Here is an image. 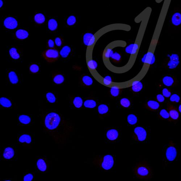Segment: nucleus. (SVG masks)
<instances>
[{
    "mask_svg": "<svg viewBox=\"0 0 181 181\" xmlns=\"http://www.w3.org/2000/svg\"><path fill=\"white\" fill-rule=\"evenodd\" d=\"M159 117L163 120H167L170 118L169 112L165 109H162L159 113Z\"/></svg>",
    "mask_w": 181,
    "mask_h": 181,
    "instance_id": "nucleus-35",
    "label": "nucleus"
},
{
    "mask_svg": "<svg viewBox=\"0 0 181 181\" xmlns=\"http://www.w3.org/2000/svg\"><path fill=\"white\" fill-rule=\"evenodd\" d=\"M34 175L31 174H28L24 176V181H31L33 179Z\"/></svg>",
    "mask_w": 181,
    "mask_h": 181,
    "instance_id": "nucleus-46",
    "label": "nucleus"
},
{
    "mask_svg": "<svg viewBox=\"0 0 181 181\" xmlns=\"http://www.w3.org/2000/svg\"><path fill=\"white\" fill-rule=\"evenodd\" d=\"M48 47L49 48H55V45L54 41L52 40H49L48 42Z\"/></svg>",
    "mask_w": 181,
    "mask_h": 181,
    "instance_id": "nucleus-48",
    "label": "nucleus"
},
{
    "mask_svg": "<svg viewBox=\"0 0 181 181\" xmlns=\"http://www.w3.org/2000/svg\"><path fill=\"white\" fill-rule=\"evenodd\" d=\"M45 20V16L42 14H37L34 16V20L37 23L42 24Z\"/></svg>",
    "mask_w": 181,
    "mask_h": 181,
    "instance_id": "nucleus-38",
    "label": "nucleus"
},
{
    "mask_svg": "<svg viewBox=\"0 0 181 181\" xmlns=\"http://www.w3.org/2000/svg\"><path fill=\"white\" fill-rule=\"evenodd\" d=\"M44 130L57 143H64L73 131V127L58 113L50 112L41 115Z\"/></svg>",
    "mask_w": 181,
    "mask_h": 181,
    "instance_id": "nucleus-1",
    "label": "nucleus"
},
{
    "mask_svg": "<svg viewBox=\"0 0 181 181\" xmlns=\"http://www.w3.org/2000/svg\"><path fill=\"white\" fill-rule=\"evenodd\" d=\"M9 54L12 58L14 59H18L20 58V55L18 52L17 49L12 48L9 50Z\"/></svg>",
    "mask_w": 181,
    "mask_h": 181,
    "instance_id": "nucleus-31",
    "label": "nucleus"
},
{
    "mask_svg": "<svg viewBox=\"0 0 181 181\" xmlns=\"http://www.w3.org/2000/svg\"><path fill=\"white\" fill-rule=\"evenodd\" d=\"M180 63L179 55L178 53H172L168 55L164 59L163 67L166 69L174 70L178 68Z\"/></svg>",
    "mask_w": 181,
    "mask_h": 181,
    "instance_id": "nucleus-6",
    "label": "nucleus"
},
{
    "mask_svg": "<svg viewBox=\"0 0 181 181\" xmlns=\"http://www.w3.org/2000/svg\"><path fill=\"white\" fill-rule=\"evenodd\" d=\"M164 85L168 87H174L178 85L179 81L176 76L172 75H166L162 79Z\"/></svg>",
    "mask_w": 181,
    "mask_h": 181,
    "instance_id": "nucleus-11",
    "label": "nucleus"
},
{
    "mask_svg": "<svg viewBox=\"0 0 181 181\" xmlns=\"http://www.w3.org/2000/svg\"><path fill=\"white\" fill-rule=\"evenodd\" d=\"M73 103L76 108H81L82 106V105H83V101L80 97H76L74 99Z\"/></svg>",
    "mask_w": 181,
    "mask_h": 181,
    "instance_id": "nucleus-33",
    "label": "nucleus"
},
{
    "mask_svg": "<svg viewBox=\"0 0 181 181\" xmlns=\"http://www.w3.org/2000/svg\"><path fill=\"white\" fill-rule=\"evenodd\" d=\"M133 171L136 176L140 179L149 180L153 176L151 168L146 161H142L138 163Z\"/></svg>",
    "mask_w": 181,
    "mask_h": 181,
    "instance_id": "nucleus-4",
    "label": "nucleus"
},
{
    "mask_svg": "<svg viewBox=\"0 0 181 181\" xmlns=\"http://www.w3.org/2000/svg\"><path fill=\"white\" fill-rule=\"evenodd\" d=\"M4 26L6 28L13 30L18 26V22L15 18L8 17L6 18L4 22Z\"/></svg>",
    "mask_w": 181,
    "mask_h": 181,
    "instance_id": "nucleus-14",
    "label": "nucleus"
},
{
    "mask_svg": "<svg viewBox=\"0 0 181 181\" xmlns=\"http://www.w3.org/2000/svg\"><path fill=\"white\" fill-rule=\"evenodd\" d=\"M47 100L49 102L53 103L56 101V98L54 94L51 92H49L46 94Z\"/></svg>",
    "mask_w": 181,
    "mask_h": 181,
    "instance_id": "nucleus-41",
    "label": "nucleus"
},
{
    "mask_svg": "<svg viewBox=\"0 0 181 181\" xmlns=\"http://www.w3.org/2000/svg\"><path fill=\"white\" fill-rule=\"evenodd\" d=\"M55 44L57 46L60 47L62 44V40L59 38H55Z\"/></svg>",
    "mask_w": 181,
    "mask_h": 181,
    "instance_id": "nucleus-47",
    "label": "nucleus"
},
{
    "mask_svg": "<svg viewBox=\"0 0 181 181\" xmlns=\"http://www.w3.org/2000/svg\"><path fill=\"white\" fill-rule=\"evenodd\" d=\"M119 132L115 129H111L107 132V137L111 141H115L118 138Z\"/></svg>",
    "mask_w": 181,
    "mask_h": 181,
    "instance_id": "nucleus-18",
    "label": "nucleus"
},
{
    "mask_svg": "<svg viewBox=\"0 0 181 181\" xmlns=\"http://www.w3.org/2000/svg\"><path fill=\"white\" fill-rule=\"evenodd\" d=\"M133 136L135 141L139 142H143L147 139V133L144 128L138 127L134 129Z\"/></svg>",
    "mask_w": 181,
    "mask_h": 181,
    "instance_id": "nucleus-9",
    "label": "nucleus"
},
{
    "mask_svg": "<svg viewBox=\"0 0 181 181\" xmlns=\"http://www.w3.org/2000/svg\"><path fill=\"white\" fill-rule=\"evenodd\" d=\"M18 120L21 124L28 125L31 122V119L29 116L26 115H21L18 117Z\"/></svg>",
    "mask_w": 181,
    "mask_h": 181,
    "instance_id": "nucleus-24",
    "label": "nucleus"
},
{
    "mask_svg": "<svg viewBox=\"0 0 181 181\" xmlns=\"http://www.w3.org/2000/svg\"><path fill=\"white\" fill-rule=\"evenodd\" d=\"M127 120L129 124L131 125H134L137 123L138 119L137 117L135 115L130 114L127 116Z\"/></svg>",
    "mask_w": 181,
    "mask_h": 181,
    "instance_id": "nucleus-37",
    "label": "nucleus"
},
{
    "mask_svg": "<svg viewBox=\"0 0 181 181\" xmlns=\"http://www.w3.org/2000/svg\"><path fill=\"white\" fill-rule=\"evenodd\" d=\"M122 88H111L110 93L113 97L116 98L120 96L122 92Z\"/></svg>",
    "mask_w": 181,
    "mask_h": 181,
    "instance_id": "nucleus-28",
    "label": "nucleus"
},
{
    "mask_svg": "<svg viewBox=\"0 0 181 181\" xmlns=\"http://www.w3.org/2000/svg\"><path fill=\"white\" fill-rule=\"evenodd\" d=\"M110 57L113 62L116 63H120L122 61V56L120 53L118 52L113 53L111 51Z\"/></svg>",
    "mask_w": 181,
    "mask_h": 181,
    "instance_id": "nucleus-21",
    "label": "nucleus"
},
{
    "mask_svg": "<svg viewBox=\"0 0 181 181\" xmlns=\"http://www.w3.org/2000/svg\"><path fill=\"white\" fill-rule=\"evenodd\" d=\"M94 34L91 32H88L86 33L83 36V42L84 44L88 46Z\"/></svg>",
    "mask_w": 181,
    "mask_h": 181,
    "instance_id": "nucleus-27",
    "label": "nucleus"
},
{
    "mask_svg": "<svg viewBox=\"0 0 181 181\" xmlns=\"http://www.w3.org/2000/svg\"><path fill=\"white\" fill-rule=\"evenodd\" d=\"M143 84L141 81L136 82L130 87V89L133 93H138L143 90Z\"/></svg>",
    "mask_w": 181,
    "mask_h": 181,
    "instance_id": "nucleus-20",
    "label": "nucleus"
},
{
    "mask_svg": "<svg viewBox=\"0 0 181 181\" xmlns=\"http://www.w3.org/2000/svg\"><path fill=\"white\" fill-rule=\"evenodd\" d=\"M97 103L95 100L93 99H87L85 101L84 105L86 108H94L96 106Z\"/></svg>",
    "mask_w": 181,
    "mask_h": 181,
    "instance_id": "nucleus-32",
    "label": "nucleus"
},
{
    "mask_svg": "<svg viewBox=\"0 0 181 181\" xmlns=\"http://www.w3.org/2000/svg\"><path fill=\"white\" fill-rule=\"evenodd\" d=\"M165 97H164L162 94H158L157 96H156V100H157V102H163L164 101H165Z\"/></svg>",
    "mask_w": 181,
    "mask_h": 181,
    "instance_id": "nucleus-45",
    "label": "nucleus"
},
{
    "mask_svg": "<svg viewBox=\"0 0 181 181\" xmlns=\"http://www.w3.org/2000/svg\"><path fill=\"white\" fill-rule=\"evenodd\" d=\"M16 36L19 39L24 40L28 38L29 34L26 30H19L16 32Z\"/></svg>",
    "mask_w": 181,
    "mask_h": 181,
    "instance_id": "nucleus-23",
    "label": "nucleus"
},
{
    "mask_svg": "<svg viewBox=\"0 0 181 181\" xmlns=\"http://www.w3.org/2000/svg\"><path fill=\"white\" fill-rule=\"evenodd\" d=\"M109 111V107L106 104H101L98 107V112L100 115H105L107 114Z\"/></svg>",
    "mask_w": 181,
    "mask_h": 181,
    "instance_id": "nucleus-26",
    "label": "nucleus"
},
{
    "mask_svg": "<svg viewBox=\"0 0 181 181\" xmlns=\"http://www.w3.org/2000/svg\"><path fill=\"white\" fill-rule=\"evenodd\" d=\"M151 12V8L148 7L135 18V22L136 23H139L141 22L135 38V42L134 43L132 53L129 58L128 62L124 66L118 67L114 66V65L111 68V71L113 73L122 74L127 72L130 70L134 65L146 30H147Z\"/></svg>",
    "mask_w": 181,
    "mask_h": 181,
    "instance_id": "nucleus-2",
    "label": "nucleus"
},
{
    "mask_svg": "<svg viewBox=\"0 0 181 181\" xmlns=\"http://www.w3.org/2000/svg\"><path fill=\"white\" fill-rule=\"evenodd\" d=\"M170 102L173 103H178L181 102L180 96L178 94H174L170 96Z\"/></svg>",
    "mask_w": 181,
    "mask_h": 181,
    "instance_id": "nucleus-39",
    "label": "nucleus"
},
{
    "mask_svg": "<svg viewBox=\"0 0 181 181\" xmlns=\"http://www.w3.org/2000/svg\"><path fill=\"white\" fill-rule=\"evenodd\" d=\"M0 104L5 108H10L12 105V103L8 98L2 97L0 98Z\"/></svg>",
    "mask_w": 181,
    "mask_h": 181,
    "instance_id": "nucleus-29",
    "label": "nucleus"
},
{
    "mask_svg": "<svg viewBox=\"0 0 181 181\" xmlns=\"http://www.w3.org/2000/svg\"><path fill=\"white\" fill-rule=\"evenodd\" d=\"M81 83L84 87H90L93 85V80L90 76L85 75L82 76Z\"/></svg>",
    "mask_w": 181,
    "mask_h": 181,
    "instance_id": "nucleus-16",
    "label": "nucleus"
},
{
    "mask_svg": "<svg viewBox=\"0 0 181 181\" xmlns=\"http://www.w3.org/2000/svg\"><path fill=\"white\" fill-rule=\"evenodd\" d=\"M71 51V48L68 46H65L60 51V54L64 58L68 56Z\"/></svg>",
    "mask_w": 181,
    "mask_h": 181,
    "instance_id": "nucleus-30",
    "label": "nucleus"
},
{
    "mask_svg": "<svg viewBox=\"0 0 181 181\" xmlns=\"http://www.w3.org/2000/svg\"><path fill=\"white\" fill-rule=\"evenodd\" d=\"M37 166L40 171L44 172L46 171L47 168V164L44 159H39L37 161Z\"/></svg>",
    "mask_w": 181,
    "mask_h": 181,
    "instance_id": "nucleus-22",
    "label": "nucleus"
},
{
    "mask_svg": "<svg viewBox=\"0 0 181 181\" xmlns=\"http://www.w3.org/2000/svg\"><path fill=\"white\" fill-rule=\"evenodd\" d=\"M179 111L181 113V104L179 107Z\"/></svg>",
    "mask_w": 181,
    "mask_h": 181,
    "instance_id": "nucleus-49",
    "label": "nucleus"
},
{
    "mask_svg": "<svg viewBox=\"0 0 181 181\" xmlns=\"http://www.w3.org/2000/svg\"><path fill=\"white\" fill-rule=\"evenodd\" d=\"M42 56L48 62H55L58 59L59 57V51L55 48H51L44 51Z\"/></svg>",
    "mask_w": 181,
    "mask_h": 181,
    "instance_id": "nucleus-7",
    "label": "nucleus"
},
{
    "mask_svg": "<svg viewBox=\"0 0 181 181\" xmlns=\"http://www.w3.org/2000/svg\"><path fill=\"white\" fill-rule=\"evenodd\" d=\"M0 2H1V5H0V7L1 8L3 6V1H2V0H0Z\"/></svg>",
    "mask_w": 181,
    "mask_h": 181,
    "instance_id": "nucleus-50",
    "label": "nucleus"
},
{
    "mask_svg": "<svg viewBox=\"0 0 181 181\" xmlns=\"http://www.w3.org/2000/svg\"><path fill=\"white\" fill-rule=\"evenodd\" d=\"M145 107L148 110L155 112L159 110L160 104L156 101L151 100L146 103Z\"/></svg>",
    "mask_w": 181,
    "mask_h": 181,
    "instance_id": "nucleus-13",
    "label": "nucleus"
},
{
    "mask_svg": "<svg viewBox=\"0 0 181 181\" xmlns=\"http://www.w3.org/2000/svg\"><path fill=\"white\" fill-rule=\"evenodd\" d=\"M167 110L170 115V118L168 120L170 121H175L178 120L179 117V113L178 109L172 105L168 103Z\"/></svg>",
    "mask_w": 181,
    "mask_h": 181,
    "instance_id": "nucleus-12",
    "label": "nucleus"
},
{
    "mask_svg": "<svg viewBox=\"0 0 181 181\" xmlns=\"http://www.w3.org/2000/svg\"><path fill=\"white\" fill-rule=\"evenodd\" d=\"M52 78L53 81L58 85L63 83L64 81V77L63 76L57 71L53 72L52 73Z\"/></svg>",
    "mask_w": 181,
    "mask_h": 181,
    "instance_id": "nucleus-15",
    "label": "nucleus"
},
{
    "mask_svg": "<svg viewBox=\"0 0 181 181\" xmlns=\"http://www.w3.org/2000/svg\"><path fill=\"white\" fill-rule=\"evenodd\" d=\"M121 106L124 108H128L131 106L130 100L127 98H123L120 101Z\"/></svg>",
    "mask_w": 181,
    "mask_h": 181,
    "instance_id": "nucleus-34",
    "label": "nucleus"
},
{
    "mask_svg": "<svg viewBox=\"0 0 181 181\" xmlns=\"http://www.w3.org/2000/svg\"><path fill=\"white\" fill-rule=\"evenodd\" d=\"M48 26L49 30L51 31H54L57 28V22L55 19H50L49 21Z\"/></svg>",
    "mask_w": 181,
    "mask_h": 181,
    "instance_id": "nucleus-36",
    "label": "nucleus"
},
{
    "mask_svg": "<svg viewBox=\"0 0 181 181\" xmlns=\"http://www.w3.org/2000/svg\"><path fill=\"white\" fill-rule=\"evenodd\" d=\"M93 163L95 166L106 170H110L114 166V161L112 155L97 156L94 158Z\"/></svg>",
    "mask_w": 181,
    "mask_h": 181,
    "instance_id": "nucleus-5",
    "label": "nucleus"
},
{
    "mask_svg": "<svg viewBox=\"0 0 181 181\" xmlns=\"http://www.w3.org/2000/svg\"><path fill=\"white\" fill-rule=\"evenodd\" d=\"M9 79L12 84H16L18 83V78L16 74L14 71H10L8 74Z\"/></svg>",
    "mask_w": 181,
    "mask_h": 181,
    "instance_id": "nucleus-25",
    "label": "nucleus"
},
{
    "mask_svg": "<svg viewBox=\"0 0 181 181\" xmlns=\"http://www.w3.org/2000/svg\"><path fill=\"white\" fill-rule=\"evenodd\" d=\"M134 44H131L127 47L125 51L127 54L131 55L133 50Z\"/></svg>",
    "mask_w": 181,
    "mask_h": 181,
    "instance_id": "nucleus-44",
    "label": "nucleus"
},
{
    "mask_svg": "<svg viewBox=\"0 0 181 181\" xmlns=\"http://www.w3.org/2000/svg\"><path fill=\"white\" fill-rule=\"evenodd\" d=\"M76 18L74 16H70L67 20V23L68 25L73 26L75 23Z\"/></svg>",
    "mask_w": 181,
    "mask_h": 181,
    "instance_id": "nucleus-43",
    "label": "nucleus"
},
{
    "mask_svg": "<svg viewBox=\"0 0 181 181\" xmlns=\"http://www.w3.org/2000/svg\"><path fill=\"white\" fill-rule=\"evenodd\" d=\"M39 67L36 64H33L30 67V71L32 73H36L39 70Z\"/></svg>",
    "mask_w": 181,
    "mask_h": 181,
    "instance_id": "nucleus-42",
    "label": "nucleus"
},
{
    "mask_svg": "<svg viewBox=\"0 0 181 181\" xmlns=\"http://www.w3.org/2000/svg\"><path fill=\"white\" fill-rule=\"evenodd\" d=\"M15 152L13 148L9 147H6L4 150L3 157L6 159H12L15 155Z\"/></svg>",
    "mask_w": 181,
    "mask_h": 181,
    "instance_id": "nucleus-17",
    "label": "nucleus"
},
{
    "mask_svg": "<svg viewBox=\"0 0 181 181\" xmlns=\"http://www.w3.org/2000/svg\"><path fill=\"white\" fill-rule=\"evenodd\" d=\"M172 90L168 88H164L162 90V94L164 97L168 98L170 97L172 95Z\"/></svg>",
    "mask_w": 181,
    "mask_h": 181,
    "instance_id": "nucleus-40",
    "label": "nucleus"
},
{
    "mask_svg": "<svg viewBox=\"0 0 181 181\" xmlns=\"http://www.w3.org/2000/svg\"><path fill=\"white\" fill-rule=\"evenodd\" d=\"M18 141L20 143L26 145H30L32 143V139L31 136L28 134H23L20 136Z\"/></svg>",
    "mask_w": 181,
    "mask_h": 181,
    "instance_id": "nucleus-19",
    "label": "nucleus"
},
{
    "mask_svg": "<svg viewBox=\"0 0 181 181\" xmlns=\"http://www.w3.org/2000/svg\"><path fill=\"white\" fill-rule=\"evenodd\" d=\"M172 141L170 142V145L166 150V156L167 159L170 162H172L175 159L177 155V151Z\"/></svg>",
    "mask_w": 181,
    "mask_h": 181,
    "instance_id": "nucleus-10",
    "label": "nucleus"
},
{
    "mask_svg": "<svg viewBox=\"0 0 181 181\" xmlns=\"http://www.w3.org/2000/svg\"><path fill=\"white\" fill-rule=\"evenodd\" d=\"M131 30V27L130 25L124 23H113L104 26L94 34L93 37L87 46L86 51L93 52L94 48L96 42L101 37L107 33L116 30L129 32Z\"/></svg>",
    "mask_w": 181,
    "mask_h": 181,
    "instance_id": "nucleus-3",
    "label": "nucleus"
},
{
    "mask_svg": "<svg viewBox=\"0 0 181 181\" xmlns=\"http://www.w3.org/2000/svg\"><path fill=\"white\" fill-rule=\"evenodd\" d=\"M170 23L174 27L181 26V9L176 8L173 12L170 19Z\"/></svg>",
    "mask_w": 181,
    "mask_h": 181,
    "instance_id": "nucleus-8",
    "label": "nucleus"
}]
</instances>
